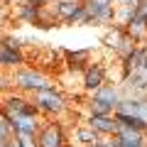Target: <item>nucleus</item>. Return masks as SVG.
<instances>
[{
	"mask_svg": "<svg viewBox=\"0 0 147 147\" xmlns=\"http://www.w3.org/2000/svg\"><path fill=\"white\" fill-rule=\"evenodd\" d=\"M118 113L120 115H130V118L147 125V103L145 100H125V103L118 105Z\"/></svg>",
	"mask_w": 147,
	"mask_h": 147,
	"instance_id": "1",
	"label": "nucleus"
},
{
	"mask_svg": "<svg viewBox=\"0 0 147 147\" xmlns=\"http://www.w3.org/2000/svg\"><path fill=\"white\" fill-rule=\"evenodd\" d=\"M17 86H22V88H37V91H49V81L42 79L39 74L34 71H20L15 76Z\"/></svg>",
	"mask_w": 147,
	"mask_h": 147,
	"instance_id": "2",
	"label": "nucleus"
},
{
	"mask_svg": "<svg viewBox=\"0 0 147 147\" xmlns=\"http://www.w3.org/2000/svg\"><path fill=\"white\" fill-rule=\"evenodd\" d=\"M37 105H39L42 110H54V113L64 108L61 98H59L52 88H49V91H39V93H37Z\"/></svg>",
	"mask_w": 147,
	"mask_h": 147,
	"instance_id": "3",
	"label": "nucleus"
},
{
	"mask_svg": "<svg viewBox=\"0 0 147 147\" xmlns=\"http://www.w3.org/2000/svg\"><path fill=\"white\" fill-rule=\"evenodd\" d=\"M12 127H15L17 135H25V137H32L37 130V123H34V115H20L12 120Z\"/></svg>",
	"mask_w": 147,
	"mask_h": 147,
	"instance_id": "4",
	"label": "nucleus"
},
{
	"mask_svg": "<svg viewBox=\"0 0 147 147\" xmlns=\"http://www.w3.org/2000/svg\"><path fill=\"white\" fill-rule=\"evenodd\" d=\"M39 147H61V130L57 125H49L39 137Z\"/></svg>",
	"mask_w": 147,
	"mask_h": 147,
	"instance_id": "5",
	"label": "nucleus"
},
{
	"mask_svg": "<svg viewBox=\"0 0 147 147\" xmlns=\"http://www.w3.org/2000/svg\"><path fill=\"white\" fill-rule=\"evenodd\" d=\"M86 12L91 17H108L110 15V0H88Z\"/></svg>",
	"mask_w": 147,
	"mask_h": 147,
	"instance_id": "6",
	"label": "nucleus"
},
{
	"mask_svg": "<svg viewBox=\"0 0 147 147\" xmlns=\"http://www.w3.org/2000/svg\"><path fill=\"white\" fill-rule=\"evenodd\" d=\"M91 125H93L96 130H100V132H118L120 123L110 120V118H105V115H93L91 118Z\"/></svg>",
	"mask_w": 147,
	"mask_h": 147,
	"instance_id": "7",
	"label": "nucleus"
},
{
	"mask_svg": "<svg viewBox=\"0 0 147 147\" xmlns=\"http://www.w3.org/2000/svg\"><path fill=\"white\" fill-rule=\"evenodd\" d=\"M118 137H120V140H130V142H142L140 130L132 127V125H123V123H120V127H118Z\"/></svg>",
	"mask_w": 147,
	"mask_h": 147,
	"instance_id": "8",
	"label": "nucleus"
},
{
	"mask_svg": "<svg viewBox=\"0 0 147 147\" xmlns=\"http://www.w3.org/2000/svg\"><path fill=\"white\" fill-rule=\"evenodd\" d=\"M96 98H98L100 103H105L108 108H113V105H120V103H118V93H115L113 88H103V91H98V96H96Z\"/></svg>",
	"mask_w": 147,
	"mask_h": 147,
	"instance_id": "9",
	"label": "nucleus"
},
{
	"mask_svg": "<svg viewBox=\"0 0 147 147\" xmlns=\"http://www.w3.org/2000/svg\"><path fill=\"white\" fill-rule=\"evenodd\" d=\"M100 81H103V69H100V66L91 69V71L86 74V86H88V88H98Z\"/></svg>",
	"mask_w": 147,
	"mask_h": 147,
	"instance_id": "10",
	"label": "nucleus"
},
{
	"mask_svg": "<svg viewBox=\"0 0 147 147\" xmlns=\"http://www.w3.org/2000/svg\"><path fill=\"white\" fill-rule=\"evenodd\" d=\"M20 61V54L12 52L10 44H3V64H17Z\"/></svg>",
	"mask_w": 147,
	"mask_h": 147,
	"instance_id": "11",
	"label": "nucleus"
},
{
	"mask_svg": "<svg viewBox=\"0 0 147 147\" xmlns=\"http://www.w3.org/2000/svg\"><path fill=\"white\" fill-rule=\"evenodd\" d=\"M79 140L81 142H96V132L93 130H81L79 132Z\"/></svg>",
	"mask_w": 147,
	"mask_h": 147,
	"instance_id": "12",
	"label": "nucleus"
},
{
	"mask_svg": "<svg viewBox=\"0 0 147 147\" xmlns=\"http://www.w3.org/2000/svg\"><path fill=\"white\" fill-rule=\"evenodd\" d=\"M7 135H10V118H3V132H0V137H3V142H7Z\"/></svg>",
	"mask_w": 147,
	"mask_h": 147,
	"instance_id": "13",
	"label": "nucleus"
},
{
	"mask_svg": "<svg viewBox=\"0 0 147 147\" xmlns=\"http://www.w3.org/2000/svg\"><path fill=\"white\" fill-rule=\"evenodd\" d=\"M93 108H96V115H105V113H108V110H110L108 105H105V103H100L98 98L93 100Z\"/></svg>",
	"mask_w": 147,
	"mask_h": 147,
	"instance_id": "14",
	"label": "nucleus"
},
{
	"mask_svg": "<svg viewBox=\"0 0 147 147\" xmlns=\"http://www.w3.org/2000/svg\"><path fill=\"white\" fill-rule=\"evenodd\" d=\"M115 147H142V142H130V140H115Z\"/></svg>",
	"mask_w": 147,
	"mask_h": 147,
	"instance_id": "15",
	"label": "nucleus"
},
{
	"mask_svg": "<svg viewBox=\"0 0 147 147\" xmlns=\"http://www.w3.org/2000/svg\"><path fill=\"white\" fill-rule=\"evenodd\" d=\"M3 147H22V145H20V140H15V142H3Z\"/></svg>",
	"mask_w": 147,
	"mask_h": 147,
	"instance_id": "16",
	"label": "nucleus"
},
{
	"mask_svg": "<svg viewBox=\"0 0 147 147\" xmlns=\"http://www.w3.org/2000/svg\"><path fill=\"white\" fill-rule=\"evenodd\" d=\"M93 147H105V145H93Z\"/></svg>",
	"mask_w": 147,
	"mask_h": 147,
	"instance_id": "17",
	"label": "nucleus"
},
{
	"mask_svg": "<svg viewBox=\"0 0 147 147\" xmlns=\"http://www.w3.org/2000/svg\"><path fill=\"white\" fill-rule=\"evenodd\" d=\"M34 3H39V0H34Z\"/></svg>",
	"mask_w": 147,
	"mask_h": 147,
	"instance_id": "18",
	"label": "nucleus"
}]
</instances>
